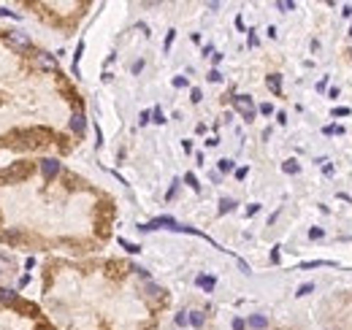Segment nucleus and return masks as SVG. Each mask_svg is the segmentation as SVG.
<instances>
[{"label": "nucleus", "mask_w": 352, "mask_h": 330, "mask_svg": "<svg viewBox=\"0 0 352 330\" xmlns=\"http://www.w3.org/2000/svg\"><path fill=\"white\" fill-rule=\"evenodd\" d=\"M233 106H236V111H241V114H244L246 122L255 119V103H252V98H249V95H236V98H233Z\"/></svg>", "instance_id": "nucleus-1"}, {"label": "nucleus", "mask_w": 352, "mask_h": 330, "mask_svg": "<svg viewBox=\"0 0 352 330\" xmlns=\"http://www.w3.org/2000/svg\"><path fill=\"white\" fill-rule=\"evenodd\" d=\"M27 174H30L27 165H17V168H11V171H3V174H0V181H8V184H14V181H22Z\"/></svg>", "instance_id": "nucleus-2"}, {"label": "nucleus", "mask_w": 352, "mask_h": 330, "mask_svg": "<svg viewBox=\"0 0 352 330\" xmlns=\"http://www.w3.org/2000/svg\"><path fill=\"white\" fill-rule=\"evenodd\" d=\"M6 41L11 44V46H17V49H30V38L24 33H19V30H11V33L6 35Z\"/></svg>", "instance_id": "nucleus-3"}, {"label": "nucleus", "mask_w": 352, "mask_h": 330, "mask_svg": "<svg viewBox=\"0 0 352 330\" xmlns=\"http://www.w3.org/2000/svg\"><path fill=\"white\" fill-rule=\"evenodd\" d=\"M35 63H38V68H41V70H57V60H54L52 54H46V52L35 54Z\"/></svg>", "instance_id": "nucleus-4"}, {"label": "nucleus", "mask_w": 352, "mask_h": 330, "mask_svg": "<svg viewBox=\"0 0 352 330\" xmlns=\"http://www.w3.org/2000/svg\"><path fill=\"white\" fill-rule=\"evenodd\" d=\"M41 171H44L46 179H52V176L60 174V162L57 160H41Z\"/></svg>", "instance_id": "nucleus-5"}, {"label": "nucleus", "mask_w": 352, "mask_h": 330, "mask_svg": "<svg viewBox=\"0 0 352 330\" xmlns=\"http://www.w3.org/2000/svg\"><path fill=\"white\" fill-rule=\"evenodd\" d=\"M265 84H268V89L276 95V98H282V76L279 73H271L268 79H265Z\"/></svg>", "instance_id": "nucleus-6"}, {"label": "nucleus", "mask_w": 352, "mask_h": 330, "mask_svg": "<svg viewBox=\"0 0 352 330\" xmlns=\"http://www.w3.org/2000/svg\"><path fill=\"white\" fill-rule=\"evenodd\" d=\"M84 128H87V122H84V114H73V116H70V130H73V133L82 135Z\"/></svg>", "instance_id": "nucleus-7"}, {"label": "nucleus", "mask_w": 352, "mask_h": 330, "mask_svg": "<svg viewBox=\"0 0 352 330\" xmlns=\"http://www.w3.org/2000/svg\"><path fill=\"white\" fill-rule=\"evenodd\" d=\"M0 301H3V303L8 306V303H17V301H19V295H17L14 290H8V287H0Z\"/></svg>", "instance_id": "nucleus-8"}, {"label": "nucleus", "mask_w": 352, "mask_h": 330, "mask_svg": "<svg viewBox=\"0 0 352 330\" xmlns=\"http://www.w3.org/2000/svg\"><path fill=\"white\" fill-rule=\"evenodd\" d=\"M265 325H268V319H265L263 314H252V317H249V328H255V330H263Z\"/></svg>", "instance_id": "nucleus-9"}, {"label": "nucleus", "mask_w": 352, "mask_h": 330, "mask_svg": "<svg viewBox=\"0 0 352 330\" xmlns=\"http://www.w3.org/2000/svg\"><path fill=\"white\" fill-rule=\"evenodd\" d=\"M214 284H217V279H214V276H198V287H203L206 292L214 290Z\"/></svg>", "instance_id": "nucleus-10"}, {"label": "nucleus", "mask_w": 352, "mask_h": 330, "mask_svg": "<svg viewBox=\"0 0 352 330\" xmlns=\"http://www.w3.org/2000/svg\"><path fill=\"white\" fill-rule=\"evenodd\" d=\"M203 322H206L203 311H190V325L193 328H203Z\"/></svg>", "instance_id": "nucleus-11"}, {"label": "nucleus", "mask_w": 352, "mask_h": 330, "mask_svg": "<svg viewBox=\"0 0 352 330\" xmlns=\"http://www.w3.org/2000/svg\"><path fill=\"white\" fill-rule=\"evenodd\" d=\"M282 171H285V174H290V176H293V174H298V171H301V165H298V162H295V160H285V165H282Z\"/></svg>", "instance_id": "nucleus-12"}, {"label": "nucleus", "mask_w": 352, "mask_h": 330, "mask_svg": "<svg viewBox=\"0 0 352 330\" xmlns=\"http://www.w3.org/2000/svg\"><path fill=\"white\" fill-rule=\"evenodd\" d=\"M3 241H8V243H19V241H22V236H19L17 230H6V233H3Z\"/></svg>", "instance_id": "nucleus-13"}, {"label": "nucleus", "mask_w": 352, "mask_h": 330, "mask_svg": "<svg viewBox=\"0 0 352 330\" xmlns=\"http://www.w3.org/2000/svg\"><path fill=\"white\" fill-rule=\"evenodd\" d=\"M228 171H233V160L222 157V160H220V174H228Z\"/></svg>", "instance_id": "nucleus-14"}, {"label": "nucleus", "mask_w": 352, "mask_h": 330, "mask_svg": "<svg viewBox=\"0 0 352 330\" xmlns=\"http://www.w3.org/2000/svg\"><path fill=\"white\" fill-rule=\"evenodd\" d=\"M311 290H314V284H311V282H309V284H301V287H298V292H295V295H298V298H304V295H309Z\"/></svg>", "instance_id": "nucleus-15"}, {"label": "nucleus", "mask_w": 352, "mask_h": 330, "mask_svg": "<svg viewBox=\"0 0 352 330\" xmlns=\"http://www.w3.org/2000/svg\"><path fill=\"white\" fill-rule=\"evenodd\" d=\"M233 206H236V203L230 200V198H222V203H220V211H222V214H225V211H230V209H233Z\"/></svg>", "instance_id": "nucleus-16"}, {"label": "nucleus", "mask_w": 352, "mask_h": 330, "mask_svg": "<svg viewBox=\"0 0 352 330\" xmlns=\"http://www.w3.org/2000/svg\"><path fill=\"white\" fill-rule=\"evenodd\" d=\"M276 8H279V11H293V8H295V3H287V0H279V3H276Z\"/></svg>", "instance_id": "nucleus-17"}, {"label": "nucleus", "mask_w": 352, "mask_h": 330, "mask_svg": "<svg viewBox=\"0 0 352 330\" xmlns=\"http://www.w3.org/2000/svg\"><path fill=\"white\" fill-rule=\"evenodd\" d=\"M147 292H149V295H152V298H157V295H163V290H160V287H157V284H147Z\"/></svg>", "instance_id": "nucleus-18"}, {"label": "nucleus", "mask_w": 352, "mask_h": 330, "mask_svg": "<svg viewBox=\"0 0 352 330\" xmlns=\"http://www.w3.org/2000/svg\"><path fill=\"white\" fill-rule=\"evenodd\" d=\"M187 322H190V317H187L184 311H179V314H176V325H179V328H184Z\"/></svg>", "instance_id": "nucleus-19"}, {"label": "nucleus", "mask_w": 352, "mask_h": 330, "mask_svg": "<svg viewBox=\"0 0 352 330\" xmlns=\"http://www.w3.org/2000/svg\"><path fill=\"white\" fill-rule=\"evenodd\" d=\"M184 181H187V184H190V187H193V190H200L198 179H195V176H193V174H187V176H184Z\"/></svg>", "instance_id": "nucleus-20"}, {"label": "nucleus", "mask_w": 352, "mask_h": 330, "mask_svg": "<svg viewBox=\"0 0 352 330\" xmlns=\"http://www.w3.org/2000/svg\"><path fill=\"white\" fill-rule=\"evenodd\" d=\"M152 122H157V125H163V122H165V116H163V111H160V109L152 111Z\"/></svg>", "instance_id": "nucleus-21"}, {"label": "nucleus", "mask_w": 352, "mask_h": 330, "mask_svg": "<svg viewBox=\"0 0 352 330\" xmlns=\"http://www.w3.org/2000/svg\"><path fill=\"white\" fill-rule=\"evenodd\" d=\"M323 236H325L323 227H311V230H309V238H323Z\"/></svg>", "instance_id": "nucleus-22"}, {"label": "nucleus", "mask_w": 352, "mask_h": 330, "mask_svg": "<svg viewBox=\"0 0 352 330\" xmlns=\"http://www.w3.org/2000/svg\"><path fill=\"white\" fill-rule=\"evenodd\" d=\"M260 114L271 116V114H274V106H271V103H263V106H260Z\"/></svg>", "instance_id": "nucleus-23"}, {"label": "nucleus", "mask_w": 352, "mask_h": 330, "mask_svg": "<svg viewBox=\"0 0 352 330\" xmlns=\"http://www.w3.org/2000/svg\"><path fill=\"white\" fill-rule=\"evenodd\" d=\"M352 111L350 109H344V106H341V109H333V116H350Z\"/></svg>", "instance_id": "nucleus-24"}, {"label": "nucleus", "mask_w": 352, "mask_h": 330, "mask_svg": "<svg viewBox=\"0 0 352 330\" xmlns=\"http://www.w3.org/2000/svg\"><path fill=\"white\" fill-rule=\"evenodd\" d=\"M209 79L211 81H222V73H220V70H209Z\"/></svg>", "instance_id": "nucleus-25"}, {"label": "nucleus", "mask_w": 352, "mask_h": 330, "mask_svg": "<svg viewBox=\"0 0 352 330\" xmlns=\"http://www.w3.org/2000/svg\"><path fill=\"white\" fill-rule=\"evenodd\" d=\"M325 87H328V76H325V79H320V81H317V92H323Z\"/></svg>", "instance_id": "nucleus-26"}, {"label": "nucleus", "mask_w": 352, "mask_h": 330, "mask_svg": "<svg viewBox=\"0 0 352 330\" xmlns=\"http://www.w3.org/2000/svg\"><path fill=\"white\" fill-rule=\"evenodd\" d=\"M119 243H122L128 252H138V246H135V243H130V241H119Z\"/></svg>", "instance_id": "nucleus-27"}, {"label": "nucleus", "mask_w": 352, "mask_h": 330, "mask_svg": "<svg viewBox=\"0 0 352 330\" xmlns=\"http://www.w3.org/2000/svg\"><path fill=\"white\" fill-rule=\"evenodd\" d=\"M184 84H187V79H184V76H176V79H174V87H184Z\"/></svg>", "instance_id": "nucleus-28"}, {"label": "nucleus", "mask_w": 352, "mask_h": 330, "mask_svg": "<svg viewBox=\"0 0 352 330\" xmlns=\"http://www.w3.org/2000/svg\"><path fill=\"white\" fill-rule=\"evenodd\" d=\"M141 68H144V60H135L133 63V73H141Z\"/></svg>", "instance_id": "nucleus-29"}, {"label": "nucleus", "mask_w": 352, "mask_h": 330, "mask_svg": "<svg viewBox=\"0 0 352 330\" xmlns=\"http://www.w3.org/2000/svg\"><path fill=\"white\" fill-rule=\"evenodd\" d=\"M246 325H244V319H233V330H244Z\"/></svg>", "instance_id": "nucleus-30"}, {"label": "nucleus", "mask_w": 352, "mask_h": 330, "mask_svg": "<svg viewBox=\"0 0 352 330\" xmlns=\"http://www.w3.org/2000/svg\"><path fill=\"white\" fill-rule=\"evenodd\" d=\"M258 211H260V206H258V203H252V206H249V209H246V214L252 217V214H258Z\"/></svg>", "instance_id": "nucleus-31"}, {"label": "nucleus", "mask_w": 352, "mask_h": 330, "mask_svg": "<svg viewBox=\"0 0 352 330\" xmlns=\"http://www.w3.org/2000/svg\"><path fill=\"white\" fill-rule=\"evenodd\" d=\"M171 44H174V30H171V33H168V38H165V52L171 49Z\"/></svg>", "instance_id": "nucleus-32"}, {"label": "nucleus", "mask_w": 352, "mask_h": 330, "mask_svg": "<svg viewBox=\"0 0 352 330\" xmlns=\"http://www.w3.org/2000/svg\"><path fill=\"white\" fill-rule=\"evenodd\" d=\"M138 122H141V125H147V122H149V111H141V116H138Z\"/></svg>", "instance_id": "nucleus-33"}, {"label": "nucleus", "mask_w": 352, "mask_h": 330, "mask_svg": "<svg viewBox=\"0 0 352 330\" xmlns=\"http://www.w3.org/2000/svg\"><path fill=\"white\" fill-rule=\"evenodd\" d=\"M276 122H279V125H285V122H287V116H285V111H279V114H276Z\"/></svg>", "instance_id": "nucleus-34"}, {"label": "nucleus", "mask_w": 352, "mask_h": 330, "mask_svg": "<svg viewBox=\"0 0 352 330\" xmlns=\"http://www.w3.org/2000/svg\"><path fill=\"white\" fill-rule=\"evenodd\" d=\"M193 103H200V89H193Z\"/></svg>", "instance_id": "nucleus-35"}, {"label": "nucleus", "mask_w": 352, "mask_h": 330, "mask_svg": "<svg viewBox=\"0 0 352 330\" xmlns=\"http://www.w3.org/2000/svg\"><path fill=\"white\" fill-rule=\"evenodd\" d=\"M341 14H344V17H352V6H344V11H341Z\"/></svg>", "instance_id": "nucleus-36"}, {"label": "nucleus", "mask_w": 352, "mask_h": 330, "mask_svg": "<svg viewBox=\"0 0 352 330\" xmlns=\"http://www.w3.org/2000/svg\"><path fill=\"white\" fill-rule=\"evenodd\" d=\"M44 330H52V328H44Z\"/></svg>", "instance_id": "nucleus-37"}, {"label": "nucleus", "mask_w": 352, "mask_h": 330, "mask_svg": "<svg viewBox=\"0 0 352 330\" xmlns=\"http://www.w3.org/2000/svg\"><path fill=\"white\" fill-rule=\"evenodd\" d=\"M350 35H352V27H350Z\"/></svg>", "instance_id": "nucleus-38"}]
</instances>
